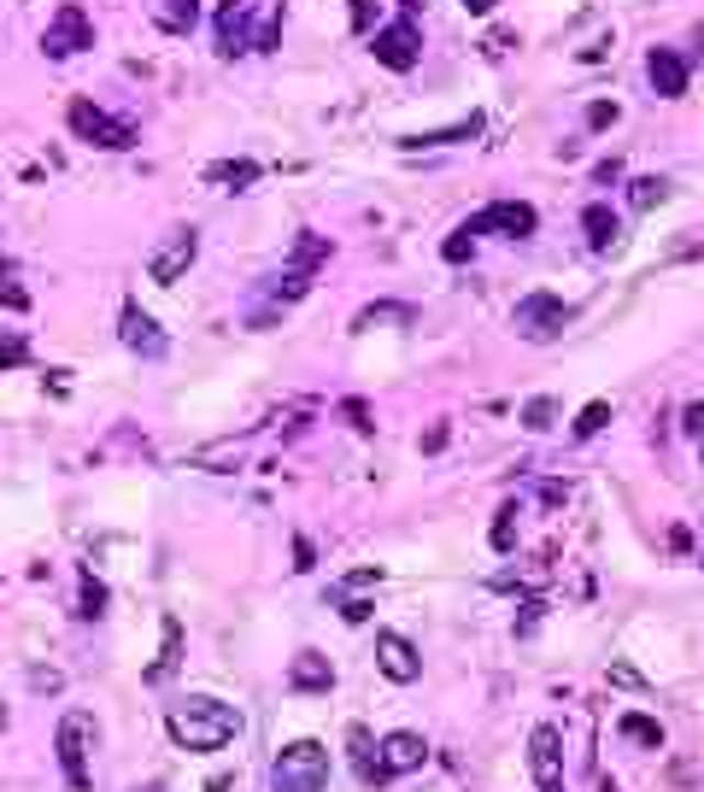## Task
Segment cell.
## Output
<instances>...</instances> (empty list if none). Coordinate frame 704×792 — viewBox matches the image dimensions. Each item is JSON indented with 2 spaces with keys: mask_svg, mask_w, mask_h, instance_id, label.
Returning a JSON list of instances; mask_svg holds the SVG:
<instances>
[{
  "mask_svg": "<svg viewBox=\"0 0 704 792\" xmlns=\"http://www.w3.org/2000/svg\"><path fill=\"white\" fill-rule=\"evenodd\" d=\"M253 12L259 0H217V54H259V30H253Z\"/></svg>",
  "mask_w": 704,
  "mask_h": 792,
  "instance_id": "obj_10",
  "label": "cell"
},
{
  "mask_svg": "<svg viewBox=\"0 0 704 792\" xmlns=\"http://www.w3.org/2000/svg\"><path fill=\"white\" fill-rule=\"evenodd\" d=\"M370 24H376V7H370V0H353V30H358V36H370Z\"/></svg>",
  "mask_w": 704,
  "mask_h": 792,
  "instance_id": "obj_36",
  "label": "cell"
},
{
  "mask_svg": "<svg viewBox=\"0 0 704 792\" xmlns=\"http://www.w3.org/2000/svg\"><path fill=\"white\" fill-rule=\"evenodd\" d=\"M270 787H277V792H323V787H329V751H323L317 739H294V746H282L277 763H270Z\"/></svg>",
  "mask_w": 704,
  "mask_h": 792,
  "instance_id": "obj_2",
  "label": "cell"
},
{
  "mask_svg": "<svg viewBox=\"0 0 704 792\" xmlns=\"http://www.w3.org/2000/svg\"><path fill=\"white\" fill-rule=\"evenodd\" d=\"M30 347H24V335H0V365H24Z\"/></svg>",
  "mask_w": 704,
  "mask_h": 792,
  "instance_id": "obj_33",
  "label": "cell"
},
{
  "mask_svg": "<svg viewBox=\"0 0 704 792\" xmlns=\"http://www.w3.org/2000/svg\"><path fill=\"white\" fill-rule=\"evenodd\" d=\"M376 669H382L388 681H400V687H411L423 676V658H417V646L405 640V634H393V628H382L376 634Z\"/></svg>",
  "mask_w": 704,
  "mask_h": 792,
  "instance_id": "obj_12",
  "label": "cell"
},
{
  "mask_svg": "<svg viewBox=\"0 0 704 792\" xmlns=\"http://www.w3.org/2000/svg\"><path fill=\"white\" fill-rule=\"evenodd\" d=\"M82 47H94V24H89V12H82L77 0H65L54 19H47V30H42V54L47 59H77Z\"/></svg>",
  "mask_w": 704,
  "mask_h": 792,
  "instance_id": "obj_9",
  "label": "cell"
},
{
  "mask_svg": "<svg viewBox=\"0 0 704 792\" xmlns=\"http://www.w3.org/2000/svg\"><path fill=\"white\" fill-rule=\"evenodd\" d=\"M65 124H71L77 142H89L100 153H130L135 147V124H130V118H112L107 107H94V100H71V107H65Z\"/></svg>",
  "mask_w": 704,
  "mask_h": 792,
  "instance_id": "obj_4",
  "label": "cell"
},
{
  "mask_svg": "<svg viewBox=\"0 0 704 792\" xmlns=\"http://www.w3.org/2000/svg\"><path fill=\"white\" fill-rule=\"evenodd\" d=\"M147 792H159V787H147Z\"/></svg>",
  "mask_w": 704,
  "mask_h": 792,
  "instance_id": "obj_48",
  "label": "cell"
},
{
  "mask_svg": "<svg viewBox=\"0 0 704 792\" xmlns=\"http://www.w3.org/2000/svg\"><path fill=\"white\" fill-rule=\"evenodd\" d=\"M370 54H376V65H388V71H411V65L423 59V36H417V0H405V19H400V24H376Z\"/></svg>",
  "mask_w": 704,
  "mask_h": 792,
  "instance_id": "obj_6",
  "label": "cell"
},
{
  "mask_svg": "<svg viewBox=\"0 0 704 792\" xmlns=\"http://www.w3.org/2000/svg\"><path fill=\"white\" fill-rule=\"evenodd\" d=\"M563 739H558V728L552 722H540L535 734H528V769H535V781H540V792H558L563 787Z\"/></svg>",
  "mask_w": 704,
  "mask_h": 792,
  "instance_id": "obj_13",
  "label": "cell"
},
{
  "mask_svg": "<svg viewBox=\"0 0 704 792\" xmlns=\"http://www.w3.org/2000/svg\"><path fill=\"white\" fill-rule=\"evenodd\" d=\"M581 230H588V247L593 253H616V247H623V217H616L605 200H593L588 212H581Z\"/></svg>",
  "mask_w": 704,
  "mask_h": 792,
  "instance_id": "obj_17",
  "label": "cell"
},
{
  "mask_svg": "<svg viewBox=\"0 0 704 792\" xmlns=\"http://www.w3.org/2000/svg\"><path fill=\"white\" fill-rule=\"evenodd\" d=\"M593 182H599V188L623 182V159H616V153H611V159H599V165H593Z\"/></svg>",
  "mask_w": 704,
  "mask_h": 792,
  "instance_id": "obj_34",
  "label": "cell"
},
{
  "mask_svg": "<svg viewBox=\"0 0 704 792\" xmlns=\"http://www.w3.org/2000/svg\"><path fill=\"white\" fill-rule=\"evenodd\" d=\"M0 300H7V305H12V312H24V305H30V294H24V288H12V282H7V288H0Z\"/></svg>",
  "mask_w": 704,
  "mask_h": 792,
  "instance_id": "obj_42",
  "label": "cell"
},
{
  "mask_svg": "<svg viewBox=\"0 0 704 792\" xmlns=\"http://www.w3.org/2000/svg\"><path fill=\"white\" fill-rule=\"evenodd\" d=\"M576 323V305H563L558 294H523L517 300V312H511V330H517L523 341H558L563 330Z\"/></svg>",
  "mask_w": 704,
  "mask_h": 792,
  "instance_id": "obj_5",
  "label": "cell"
},
{
  "mask_svg": "<svg viewBox=\"0 0 704 792\" xmlns=\"http://www.w3.org/2000/svg\"><path fill=\"white\" fill-rule=\"evenodd\" d=\"M323 258H329V235L300 230V235H294V270H317Z\"/></svg>",
  "mask_w": 704,
  "mask_h": 792,
  "instance_id": "obj_27",
  "label": "cell"
},
{
  "mask_svg": "<svg viewBox=\"0 0 704 792\" xmlns=\"http://www.w3.org/2000/svg\"><path fill=\"white\" fill-rule=\"evenodd\" d=\"M681 428L699 440V453H704V405H686V411H681Z\"/></svg>",
  "mask_w": 704,
  "mask_h": 792,
  "instance_id": "obj_35",
  "label": "cell"
},
{
  "mask_svg": "<svg viewBox=\"0 0 704 792\" xmlns=\"http://www.w3.org/2000/svg\"><path fill=\"white\" fill-rule=\"evenodd\" d=\"M463 230L470 235H505V241H528L540 230V212L528 200H493V205H482L476 217H463Z\"/></svg>",
  "mask_w": 704,
  "mask_h": 792,
  "instance_id": "obj_8",
  "label": "cell"
},
{
  "mask_svg": "<svg viewBox=\"0 0 704 792\" xmlns=\"http://www.w3.org/2000/svg\"><path fill=\"white\" fill-rule=\"evenodd\" d=\"M194 258H200V230H194V223H188V230H170L159 247L147 253V282L177 288L188 270H194Z\"/></svg>",
  "mask_w": 704,
  "mask_h": 792,
  "instance_id": "obj_7",
  "label": "cell"
},
{
  "mask_svg": "<svg viewBox=\"0 0 704 792\" xmlns=\"http://www.w3.org/2000/svg\"><path fill=\"white\" fill-rule=\"evenodd\" d=\"M347 417H353V428H358V435H370V411H365V400H347Z\"/></svg>",
  "mask_w": 704,
  "mask_h": 792,
  "instance_id": "obj_38",
  "label": "cell"
},
{
  "mask_svg": "<svg viewBox=\"0 0 704 792\" xmlns=\"http://www.w3.org/2000/svg\"><path fill=\"white\" fill-rule=\"evenodd\" d=\"M335 605H340V616H347V623H365V616H370L365 599H335Z\"/></svg>",
  "mask_w": 704,
  "mask_h": 792,
  "instance_id": "obj_40",
  "label": "cell"
},
{
  "mask_svg": "<svg viewBox=\"0 0 704 792\" xmlns=\"http://www.w3.org/2000/svg\"><path fill=\"white\" fill-rule=\"evenodd\" d=\"M611 681H623V687H640V669H628V663H616V669H611Z\"/></svg>",
  "mask_w": 704,
  "mask_h": 792,
  "instance_id": "obj_44",
  "label": "cell"
},
{
  "mask_svg": "<svg viewBox=\"0 0 704 792\" xmlns=\"http://www.w3.org/2000/svg\"><path fill=\"white\" fill-rule=\"evenodd\" d=\"M540 611H546L540 599H528V605H523V623H517V634H535V628H540Z\"/></svg>",
  "mask_w": 704,
  "mask_h": 792,
  "instance_id": "obj_39",
  "label": "cell"
},
{
  "mask_svg": "<svg viewBox=\"0 0 704 792\" xmlns=\"http://www.w3.org/2000/svg\"><path fill=\"white\" fill-rule=\"evenodd\" d=\"M616 118H623V107H616V100H593V107H588V130H611Z\"/></svg>",
  "mask_w": 704,
  "mask_h": 792,
  "instance_id": "obj_32",
  "label": "cell"
},
{
  "mask_svg": "<svg viewBox=\"0 0 704 792\" xmlns=\"http://www.w3.org/2000/svg\"><path fill=\"white\" fill-rule=\"evenodd\" d=\"M616 728H623V739H634V746H646V751H663V722H658V716H640V711H628L623 722H616Z\"/></svg>",
  "mask_w": 704,
  "mask_h": 792,
  "instance_id": "obj_24",
  "label": "cell"
},
{
  "mask_svg": "<svg viewBox=\"0 0 704 792\" xmlns=\"http://www.w3.org/2000/svg\"><path fill=\"white\" fill-rule=\"evenodd\" d=\"M599 792H616V781H605V787H599Z\"/></svg>",
  "mask_w": 704,
  "mask_h": 792,
  "instance_id": "obj_47",
  "label": "cell"
},
{
  "mask_svg": "<svg viewBox=\"0 0 704 792\" xmlns=\"http://www.w3.org/2000/svg\"><path fill=\"white\" fill-rule=\"evenodd\" d=\"M153 19H159V30H170V36H188L200 19V0H153Z\"/></svg>",
  "mask_w": 704,
  "mask_h": 792,
  "instance_id": "obj_20",
  "label": "cell"
},
{
  "mask_svg": "<svg viewBox=\"0 0 704 792\" xmlns=\"http://www.w3.org/2000/svg\"><path fill=\"white\" fill-rule=\"evenodd\" d=\"M686 77H693V71H686V59L675 54V47H651V54H646V82H651V94H658V100H681L686 94Z\"/></svg>",
  "mask_w": 704,
  "mask_h": 792,
  "instance_id": "obj_14",
  "label": "cell"
},
{
  "mask_svg": "<svg viewBox=\"0 0 704 792\" xmlns=\"http://www.w3.org/2000/svg\"><path fill=\"white\" fill-rule=\"evenodd\" d=\"M294 570H317V553H312L305 535H294Z\"/></svg>",
  "mask_w": 704,
  "mask_h": 792,
  "instance_id": "obj_37",
  "label": "cell"
},
{
  "mask_svg": "<svg viewBox=\"0 0 704 792\" xmlns=\"http://www.w3.org/2000/svg\"><path fill=\"white\" fill-rule=\"evenodd\" d=\"M476 135H482V118H463V124H452V130L400 135V147H405V153H417V147H452V142H476Z\"/></svg>",
  "mask_w": 704,
  "mask_h": 792,
  "instance_id": "obj_19",
  "label": "cell"
},
{
  "mask_svg": "<svg viewBox=\"0 0 704 792\" xmlns=\"http://www.w3.org/2000/svg\"><path fill=\"white\" fill-rule=\"evenodd\" d=\"M265 294L277 300V305H294V300H305V294H312V270H294V265H288L282 277H270V282H265Z\"/></svg>",
  "mask_w": 704,
  "mask_h": 792,
  "instance_id": "obj_23",
  "label": "cell"
},
{
  "mask_svg": "<svg viewBox=\"0 0 704 792\" xmlns=\"http://www.w3.org/2000/svg\"><path fill=\"white\" fill-rule=\"evenodd\" d=\"M159 634H165V646H159V663L147 669V687H165L170 676H177V663H182V623H177V616H165Z\"/></svg>",
  "mask_w": 704,
  "mask_h": 792,
  "instance_id": "obj_18",
  "label": "cell"
},
{
  "mask_svg": "<svg viewBox=\"0 0 704 792\" xmlns=\"http://www.w3.org/2000/svg\"><path fill=\"white\" fill-rule=\"evenodd\" d=\"M165 728L170 739H177L182 751H223L235 734H242V711L235 704H223V699H182V704H170V716H165Z\"/></svg>",
  "mask_w": 704,
  "mask_h": 792,
  "instance_id": "obj_1",
  "label": "cell"
},
{
  "mask_svg": "<svg viewBox=\"0 0 704 792\" xmlns=\"http://www.w3.org/2000/svg\"><path fill=\"white\" fill-rule=\"evenodd\" d=\"M552 417H558L552 400H528V405H523V428H535V435H546V428H552Z\"/></svg>",
  "mask_w": 704,
  "mask_h": 792,
  "instance_id": "obj_31",
  "label": "cell"
},
{
  "mask_svg": "<svg viewBox=\"0 0 704 792\" xmlns=\"http://www.w3.org/2000/svg\"><path fill=\"white\" fill-rule=\"evenodd\" d=\"M470 253H476V235H470V230H463V223H458V230L440 241V258H446V265H463V258H470Z\"/></svg>",
  "mask_w": 704,
  "mask_h": 792,
  "instance_id": "obj_30",
  "label": "cell"
},
{
  "mask_svg": "<svg viewBox=\"0 0 704 792\" xmlns=\"http://www.w3.org/2000/svg\"><path fill=\"white\" fill-rule=\"evenodd\" d=\"M59 769H65V787L71 792H89L94 787V769H89V751H94V716L89 711H65L59 716Z\"/></svg>",
  "mask_w": 704,
  "mask_h": 792,
  "instance_id": "obj_3",
  "label": "cell"
},
{
  "mask_svg": "<svg viewBox=\"0 0 704 792\" xmlns=\"http://www.w3.org/2000/svg\"><path fill=\"white\" fill-rule=\"evenodd\" d=\"M382 781H393V774H411V769H423V757H428V746H423V734H388L382 746Z\"/></svg>",
  "mask_w": 704,
  "mask_h": 792,
  "instance_id": "obj_15",
  "label": "cell"
},
{
  "mask_svg": "<svg viewBox=\"0 0 704 792\" xmlns=\"http://www.w3.org/2000/svg\"><path fill=\"white\" fill-rule=\"evenodd\" d=\"M288 687H294V693H329V687H335V663L323 658V651H300V658L288 663Z\"/></svg>",
  "mask_w": 704,
  "mask_h": 792,
  "instance_id": "obj_16",
  "label": "cell"
},
{
  "mask_svg": "<svg viewBox=\"0 0 704 792\" xmlns=\"http://www.w3.org/2000/svg\"><path fill=\"white\" fill-rule=\"evenodd\" d=\"M493 553H511L517 546V505H500V516H493Z\"/></svg>",
  "mask_w": 704,
  "mask_h": 792,
  "instance_id": "obj_29",
  "label": "cell"
},
{
  "mask_svg": "<svg viewBox=\"0 0 704 792\" xmlns=\"http://www.w3.org/2000/svg\"><path fill=\"white\" fill-rule=\"evenodd\" d=\"M77 616H82V623H100V616H107V581H94L89 570H82V593H77Z\"/></svg>",
  "mask_w": 704,
  "mask_h": 792,
  "instance_id": "obj_26",
  "label": "cell"
},
{
  "mask_svg": "<svg viewBox=\"0 0 704 792\" xmlns=\"http://www.w3.org/2000/svg\"><path fill=\"white\" fill-rule=\"evenodd\" d=\"M446 440H452V428H446V423H435V428H428V435H423V453H440Z\"/></svg>",
  "mask_w": 704,
  "mask_h": 792,
  "instance_id": "obj_41",
  "label": "cell"
},
{
  "mask_svg": "<svg viewBox=\"0 0 704 792\" xmlns=\"http://www.w3.org/2000/svg\"><path fill=\"white\" fill-rule=\"evenodd\" d=\"M699 558H704V546H699Z\"/></svg>",
  "mask_w": 704,
  "mask_h": 792,
  "instance_id": "obj_49",
  "label": "cell"
},
{
  "mask_svg": "<svg viewBox=\"0 0 704 792\" xmlns=\"http://www.w3.org/2000/svg\"><path fill=\"white\" fill-rule=\"evenodd\" d=\"M118 341H124L130 353H142V358H165V353H170L165 330H159V323H153L135 300H124V312H118Z\"/></svg>",
  "mask_w": 704,
  "mask_h": 792,
  "instance_id": "obj_11",
  "label": "cell"
},
{
  "mask_svg": "<svg viewBox=\"0 0 704 792\" xmlns=\"http://www.w3.org/2000/svg\"><path fill=\"white\" fill-rule=\"evenodd\" d=\"M205 182H217V188H253V182H259V159H217V165H205Z\"/></svg>",
  "mask_w": 704,
  "mask_h": 792,
  "instance_id": "obj_21",
  "label": "cell"
},
{
  "mask_svg": "<svg viewBox=\"0 0 704 792\" xmlns=\"http://www.w3.org/2000/svg\"><path fill=\"white\" fill-rule=\"evenodd\" d=\"M605 423H611V400H588L576 411V423H570V440H593Z\"/></svg>",
  "mask_w": 704,
  "mask_h": 792,
  "instance_id": "obj_25",
  "label": "cell"
},
{
  "mask_svg": "<svg viewBox=\"0 0 704 792\" xmlns=\"http://www.w3.org/2000/svg\"><path fill=\"white\" fill-rule=\"evenodd\" d=\"M7 728H12V711H7V704H0V739H7Z\"/></svg>",
  "mask_w": 704,
  "mask_h": 792,
  "instance_id": "obj_45",
  "label": "cell"
},
{
  "mask_svg": "<svg viewBox=\"0 0 704 792\" xmlns=\"http://www.w3.org/2000/svg\"><path fill=\"white\" fill-rule=\"evenodd\" d=\"M458 7H463V12H470V19H488V12H493V7H500V0H458Z\"/></svg>",
  "mask_w": 704,
  "mask_h": 792,
  "instance_id": "obj_43",
  "label": "cell"
},
{
  "mask_svg": "<svg viewBox=\"0 0 704 792\" xmlns=\"http://www.w3.org/2000/svg\"><path fill=\"white\" fill-rule=\"evenodd\" d=\"M347 746H353V769H358V781H382V757H370V728L365 722H353L347 728Z\"/></svg>",
  "mask_w": 704,
  "mask_h": 792,
  "instance_id": "obj_22",
  "label": "cell"
},
{
  "mask_svg": "<svg viewBox=\"0 0 704 792\" xmlns=\"http://www.w3.org/2000/svg\"><path fill=\"white\" fill-rule=\"evenodd\" d=\"M558 792H563V787H558Z\"/></svg>",
  "mask_w": 704,
  "mask_h": 792,
  "instance_id": "obj_50",
  "label": "cell"
},
{
  "mask_svg": "<svg viewBox=\"0 0 704 792\" xmlns=\"http://www.w3.org/2000/svg\"><path fill=\"white\" fill-rule=\"evenodd\" d=\"M663 200H669V182H663V177L628 182V205H634V212H651V205H663Z\"/></svg>",
  "mask_w": 704,
  "mask_h": 792,
  "instance_id": "obj_28",
  "label": "cell"
},
{
  "mask_svg": "<svg viewBox=\"0 0 704 792\" xmlns=\"http://www.w3.org/2000/svg\"><path fill=\"white\" fill-rule=\"evenodd\" d=\"M693 42H699V59H704V24H699V36H693Z\"/></svg>",
  "mask_w": 704,
  "mask_h": 792,
  "instance_id": "obj_46",
  "label": "cell"
}]
</instances>
